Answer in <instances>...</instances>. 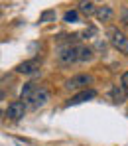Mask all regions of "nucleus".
<instances>
[{
  "label": "nucleus",
  "mask_w": 128,
  "mask_h": 146,
  "mask_svg": "<svg viewBox=\"0 0 128 146\" xmlns=\"http://www.w3.org/2000/svg\"><path fill=\"white\" fill-rule=\"evenodd\" d=\"M91 57H93V49L83 44H67L57 49V59L65 65L77 63V61H89Z\"/></svg>",
  "instance_id": "1"
},
{
  "label": "nucleus",
  "mask_w": 128,
  "mask_h": 146,
  "mask_svg": "<svg viewBox=\"0 0 128 146\" xmlns=\"http://www.w3.org/2000/svg\"><path fill=\"white\" fill-rule=\"evenodd\" d=\"M20 99L26 105H30L32 109H38V107H44L49 101V91L44 85H38V83H26L20 91Z\"/></svg>",
  "instance_id": "2"
},
{
  "label": "nucleus",
  "mask_w": 128,
  "mask_h": 146,
  "mask_svg": "<svg viewBox=\"0 0 128 146\" xmlns=\"http://www.w3.org/2000/svg\"><path fill=\"white\" fill-rule=\"evenodd\" d=\"M106 36H108V42L112 44V48L122 51V53H128V38L124 36V32H120L116 26H110L106 30Z\"/></svg>",
  "instance_id": "3"
},
{
  "label": "nucleus",
  "mask_w": 128,
  "mask_h": 146,
  "mask_svg": "<svg viewBox=\"0 0 128 146\" xmlns=\"http://www.w3.org/2000/svg\"><path fill=\"white\" fill-rule=\"evenodd\" d=\"M93 83V77L91 75H87V73H79V75H75V77H71V79H67L65 81V89H73V91H77V89H87V85H91Z\"/></svg>",
  "instance_id": "4"
},
{
  "label": "nucleus",
  "mask_w": 128,
  "mask_h": 146,
  "mask_svg": "<svg viewBox=\"0 0 128 146\" xmlns=\"http://www.w3.org/2000/svg\"><path fill=\"white\" fill-rule=\"evenodd\" d=\"M4 115H6L10 121H20L26 115V103L24 101H12V103L8 105V109H6Z\"/></svg>",
  "instance_id": "5"
},
{
  "label": "nucleus",
  "mask_w": 128,
  "mask_h": 146,
  "mask_svg": "<svg viewBox=\"0 0 128 146\" xmlns=\"http://www.w3.org/2000/svg\"><path fill=\"white\" fill-rule=\"evenodd\" d=\"M97 97V91L95 89H85V91H79L77 95L67 101V107H71V105H81V103H85V101H89V99H95Z\"/></svg>",
  "instance_id": "6"
},
{
  "label": "nucleus",
  "mask_w": 128,
  "mask_h": 146,
  "mask_svg": "<svg viewBox=\"0 0 128 146\" xmlns=\"http://www.w3.org/2000/svg\"><path fill=\"white\" fill-rule=\"evenodd\" d=\"M110 97H112L114 103L120 105V103H124V101L128 99V89L122 85V83H120V85H114V87L110 89Z\"/></svg>",
  "instance_id": "7"
},
{
  "label": "nucleus",
  "mask_w": 128,
  "mask_h": 146,
  "mask_svg": "<svg viewBox=\"0 0 128 146\" xmlns=\"http://www.w3.org/2000/svg\"><path fill=\"white\" fill-rule=\"evenodd\" d=\"M40 65H42V61L40 59H28L24 63H20V65H16V71L18 73H34L36 69H40Z\"/></svg>",
  "instance_id": "8"
},
{
  "label": "nucleus",
  "mask_w": 128,
  "mask_h": 146,
  "mask_svg": "<svg viewBox=\"0 0 128 146\" xmlns=\"http://www.w3.org/2000/svg\"><path fill=\"white\" fill-rule=\"evenodd\" d=\"M101 22H108L110 18H112V8L110 6H101V8H97V14H95Z\"/></svg>",
  "instance_id": "9"
},
{
  "label": "nucleus",
  "mask_w": 128,
  "mask_h": 146,
  "mask_svg": "<svg viewBox=\"0 0 128 146\" xmlns=\"http://www.w3.org/2000/svg\"><path fill=\"white\" fill-rule=\"evenodd\" d=\"M79 10H81L83 14H87V16L97 14V10H95V6H93V2H89V0H83V2L79 4Z\"/></svg>",
  "instance_id": "10"
},
{
  "label": "nucleus",
  "mask_w": 128,
  "mask_h": 146,
  "mask_svg": "<svg viewBox=\"0 0 128 146\" xmlns=\"http://www.w3.org/2000/svg\"><path fill=\"white\" fill-rule=\"evenodd\" d=\"M77 20H79V12H77V10H67V12L63 14V22H67V24L77 22Z\"/></svg>",
  "instance_id": "11"
},
{
  "label": "nucleus",
  "mask_w": 128,
  "mask_h": 146,
  "mask_svg": "<svg viewBox=\"0 0 128 146\" xmlns=\"http://www.w3.org/2000/svg\"><path fill=\"white\" fill-rule=\"evenodd\" d=\"M49 20H55V10H46L42 16H40V24H46Z\"/></svg>",
  "instance_id": "12"
},
{
  "label": "nucleus",
  "mask_w": 128,
  "mask_h": 146,
  "mask_svg": "<svg viewBox=\"0 0 128 146\" xmlns=\"http://www.w3.org/2000/svg\"><path fill=\"white\" fill-rule=\"evenodd\" d=\"M120 83H122V85H124V87L128 89V71L122 73V79H120Z\"/></svg>",
  "instance_id": "13"
},
{
  "label": "nucleus",
  "mask_w": 128,
  "mask_h": 146,
  "mask_svg": "<svg viewBox=\"0 0 128 146\" xmlns=\"http://www.w3.org/2000/svg\"><path fill=\"white\" fill-rule=\"evenodd\" d=\"M122 18H124V24H128V10L122 12Z\"/></svg>",
  "instance_id": "14"
}]
</instances>
